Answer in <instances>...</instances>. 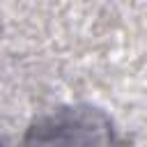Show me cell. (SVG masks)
Masks as SVG:
<instances>
[{
    "instance_id": "obj_1",
    "label": "cell",
    "mask_w": 147,
    "mask_h": 147,
    "mask_svg": "<svg viewBox=\"0 0 147 147\" xmlns=\"http://www.w3.org/2000/svg\"><path fill=\"white\" fill-rule=\"evenodd\" d=\"M30 142H110L113 124L94 108H62L41 117L28 133Z\"/></svg>"
}]
</instances>
